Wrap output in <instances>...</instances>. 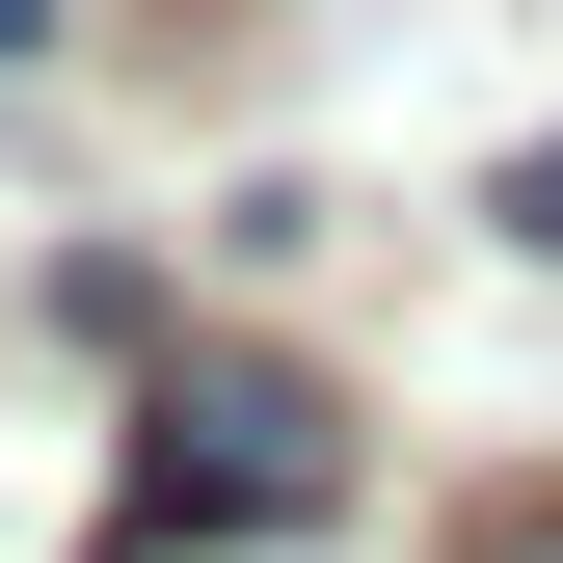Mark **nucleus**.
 <instances>
[{
    "mask_svg": "<svg viewBox=\"0 0 563 563\" xmlns=\"http://www.w3.org/2000/svg\"><path fill=\"white\" fill-rule=\"evenodd\" d=\"M349 483V402L296 376V349H162V402H134V456H108V537L81 563H188V537H296Z\"/></svg>",
    "mask_w": 563,
    "mask_h": 563,
    "instance_id": "1",
    "label": "nucleus"
},
{
    "mask_svg": "<svg viewBox=\"0 0 563 563\" xmlns=\"http://www.w3.org/2000/svg\"><path fill=\"white\" fill-rule=\"evenodd\" d=\"M483 216H510V268H563V134H537L510 188H483Z\"/></svg>",
    "mask_w": 563,
    "mask_h": 563,
    "instance_id": "2",
    "label": "nucleus"
},
{
    "mask_svg": "<svg viewBox=\"0 0 563 563\" xmlns=\"http://www.w3.org/2000/svg\"><path fill=\"white\" fill-rule=\"evenodd\" d=\"M456 563H563V483H537V510H483V537H456Z\"/></svg>",
    "mask_w": 563,
    "mask_h": 563,
    "instance_id": "3",
    "label": "nucleus"
},
{
    "mask_svg": "<svg viewBox=\"0 0 563 563\" xmlns=\"http://www.w3.org/2000/svg\"><path fill=\"white\" fill-rule=\"evenodd\" d=\"M0 54H54V0H0Z\"/></svg>",
    "mask_w": 563,
    "mask_h": 563,
    "instance_id": "4",
    "label": "nucleus"
}]
</instances>
